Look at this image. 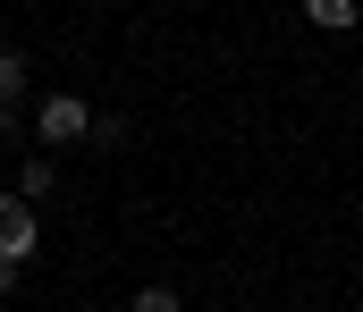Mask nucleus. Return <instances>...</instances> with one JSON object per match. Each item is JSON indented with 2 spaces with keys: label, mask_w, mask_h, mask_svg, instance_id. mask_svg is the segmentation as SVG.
I'll use <instances>...</instances> for the list:
<instances>
[{
  "label": "nucleus",
  "mask_w": 363,
  "mask_h": 312,
  "mask_svg": "<svg viewBox=\"0 0 363 312\" xmlns=\"http://www.w3.org/2000/svg\"><path fill=\"white\" fill-rule=\"evenodd\" d=\"M93 118H101V110H93L85 93H43V102H34V135H43V152H68V144L93 135Z\"/></svg>",
  "instance_id": "f257e3e1"
},
{
  "label": "nucleus",
  "mask_w": 363,
  "mask_h": 312,
  "mask_svg": "<svg viewBox=\"0 0 363 312\" xmlns=\"http://www.w3.org/2000/svg\"><path fill=\"white\" fill-rule=\"evenodd\" d=\"M34 245H43V219H34V203L9 186V195H0V262H34Z\"/></svg>",
  "instance_id": "f03ea898"
},
{
  "label": "nucleus",
  "mask_w": 363,
  "mask_h": 312,
  "mask_svg": "<svg viewBox=\"0 0 363 312\" xmlns=\"http://www.w3.org/2000/svg\"><path fill=\"white\" fill-rule=\"evenodd\" d=\"M51 186H60V161H51V152H34V161H17V195H26V203H43Z\"/></svg>",
  "instance_id": "7ed1b4c3"
},
{
  "label": "nucleus",
  "mask_w": 363,
  "mask_h": 312,
  "mask_svg": "<svg viewBox=\"0 0 363 312\" xmlns=\"http://www.w3.org/2000/svg\"><path fill=\"white\" fill-rule=\"evenodd\" d=\"M304 17H313L321 34H347V25H355L363 8H355V0H304Z\"/></svg>",
  "instance_id": "20e7f679"
},
{
  "label": "nucleus",
  "mask_w": 363,
  "mask_h": 312,
  "mask_svg": "<svg viewBox=\"0 0 363 312\" xmlns=\"http://www.w3.org/2000/svg\"><path fill=\"white\" fill-rule=\"evenodd\" d=\"M26 76H34V68H26V51H0V110L26 93Z\"/></svg>",
  "instance_id": "39448f33"
},
{
  "label": "nucleus",
  "mask_w": 363,
  "mask_h": 312,
  "mask_svg": "<svg viewBox=\"0 0 363 312\" xmlns=\"http://www.w3.org/2000/svg\"><path fill=\"white\" fill-rule=\"evenodd\" d=\"M127 312H178V287H144V296H135Z\"/></svg>",
  "instance_id": "423d86ee"
},
{
  "label": "nucleus",
  "mask_w": 363,
  "mask_h": 312,
  "mask_svg": "<svg viewBox=\"0 0 363 312\" xmlns=\"http://www.w3.org/2000/svg\"><path fill=\"white\" fill-rule=\"evenodd\" d=\"M0 135H9V110H0Z\"/></svg>",
  "instance_id": "0eeeda50"
}]
</instances>
